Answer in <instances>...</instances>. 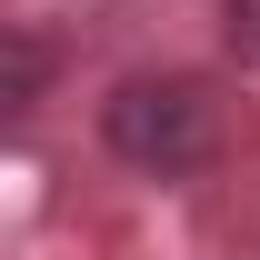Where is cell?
Wrapping results in <instances>:
<instances>
[{"instance_id": "3957f363", "label": "cell", "mask_w": 260, "mask_h": 260, "mask_svg": "<svg viewBox=\"0 0 260 260\" xmlns=\"http://www.w3.org/2000/svg\"><path fill=\"white\" fill-rule=\"evenodd\" d=\"M30 100H40V40L20 30L10 40V110H30Z\"/></svg>"}, {"instance_id": "7a4b0ae2", "label": "cell", "mask_w": 260, "mask_h": 260, "mask_svg": "<svg viewBox=\"0 0 260 260\" xmlns=\"http://www.w3.org/2000/svg\"><path fill=\"white\" fill-rule=\"evenodd\" d=\"M220 30H230V60L260 70V0H220Z\"/></svg>"}, {"instance_id": "6da1fadb", "label": "cell", "mask_w": 260, "mask_h": 260, "mask_svg": "<svg viewBox=\"0 0 260 260\" xmlns=\"http://www.w3.org/2000/svg\"><path fill=\"white\" fill-rule=\"evenodd\" d=\"M100 140H110V160L150 170V180H180V170H200L220 150V110L180 70H140V80H120L100 100Z\"/></svg>"}]
</instances>
